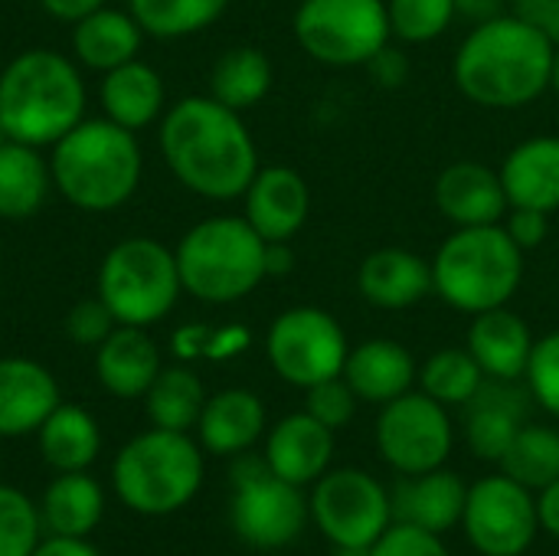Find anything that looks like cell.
<instances>
[{
	"instance_id": "6da1fadb",
	"label": "cell",
	"mask_w": 559,
	"mask_h": 556,
	"mask_svg": "<svg viewBox=\"0 0 559 556\" xmlns=\"http://www.w3.org/2000/svg\"><path fill=\"white\" fill-rule=\"evenodd\" d=\"M160 151L174 177L206 200L242 197L259 170V151L246 121L213 95L180 98L164 115Z\"/></svg>"
},
{
	"instance_id": "7a4b0ae2",
	"label": "cell",
	"mask_w": 559,
	"mask_h": 556,
	"mask_svg": "<svg viewBox=\"0 0 559 556\" xmlns=\"http://www.w3.org/2000/svg\"><path fill=\"white\" fill-rule=\"evenodd\" d=\"M557 43L521 13L475 23L462 39L452 75L465 98L485 108H521L550 88Z\"/></svg>"
},
{
	"instance_id": "3957f363",
	"label": "cell",
	"mask_w": 559,
	"mask_h": 556,
	"mask_svg": "<svg viewBox=\"0 0 559 556\" xmlns=\"http://www.w3.org/2000/svg\"><path fill=\"white\" fill-rule=\"evenodd\" d=\"M85 115V85L72 59L26 49L0 75V125L10 141L56 144Z\"/></svg>"
},
{
	"instance_id": "277c9868",
	"label": "cell",
	"mask_w": 559,
	"mask_h": 556,
	"mask_svg": "<svg viewBox=\"0 0 559 556\" xmlns=\"http://www.w3.org/2000/svg\"><path fill=\"white\" fill-rule=\"evenodd\" d=\"M49 174L52 187L79 210H115L131 200L141 180L138 138L111 118H82L52 144Z\"/></svg>"
},
{
	"instance_id": "5b68a950",
	"label": "cell",
	"mask_w": 559,
	"mask_h": 556,
	"mask_svg": "<svg viewBox=\"0 0 559 556\" xmlns=\"http://www.w3.org/2000/svg\"><path fill=\"white\" fill-rule=\"evenodd\" d=\"M524 279V249L495 226H455L432 259V292L455 311L504 308Z\"/></svg>"
},
{
	"instance_id": "8992f818",
	"label": "cell",
	"mask_w": 559,
	"mask_h": 556,
	"mask_svg": "<svg viewBox=\"0 0 559 556\" xmlns=\"http://www.w3.org/2000/svg\"><path fill=\"white\" fill-rule=\"evenodd\" d=\"M180 285L206 305H233L255 292L265 275V239L246 216H210L174 249Z\"/></svg>"
},
{
	"instance_id": "52a82bcc",
	"label": "cell",
	"mask_w": 559,
	"mask_h": 556,
	"mask_svg": "<svg viewBox=\"0 0 559 556\" xmlns=\"http://www.w3.org/2000/svg\"><path fill=\"white\" fill-rule=\"evenodd\" d=\"M118 498L138 514H174L180 511L203 482L200 446L187 433L151 429L131 439L111 469Z\"/></svg>"
},
{
	"instance_id": "ba28073f",
	"label": "cell",
	"mask_w": 559,
	"mask_h": 556,
	"mask_svg": "<svg viewBox=\"0 0 559 556\" xmlns=\"http://www.w3.org/2000/svg\"><path fill=\"white\" fill-rule=\"evenodd\" d=\"M183 285L177 256L147 239L131 236L108 249L98 269V298L118 324L147 328L170 315Z\"/></svg>"
},
{
	"instance_id": "9c48e42d",
	"label": "cell",
	"mask_w": 559,
	"mask_h": 556,
	"mask_svg": "<svg viewBox=\"0 0 559 556\" xmlns=\"http://www.w3.org/2000/svg\"><path fill=\"white\" fill-rule=\"evenodd\" d=\"M295 39L314 62L367 66L393 39L386 0H301Z\"/></svg>"
},
{
	"instance_id": "30bf717a",
	"label": "cell",
	"mask_w": 559,
	"mask_h": 556,
	"mask_svg": "<svg viewBox=\"0 0 559 556\" xmlns=\"http://www.w3.org/2000/svg\"><path fill=\"white\" fill-rule=\"evenodd\" d=\"M272 370L292 387H314L344 374L350 344L341 321L324 308H288L282 311L265 338Z\"/></svg>"
},
{
	"instance_id": "8fae6325",
	"label": "cell",
	"mask_w": 559,
	"mask_h": 556,
	"mask_svg": "<svg viewBox=\"0 0 559 556\" xmlns=\"http://www.w3.org/2000/svg\"><path fill=\"white\" fill-rule=\"evenodd\" d=\"M308 508L334 547H373L393 524L390 492L360 469L324 472L314 482Z\"/></svg>"
},
{
	"instance_id": "7c38bea8",
	"label": "cell",
	"mask_w": 559,
	"mask_h": 556,
	"mask_svg": "<svg viewBox=\"0 0 559 556\" xmlns=\"http://www.w3.org/2000/svg\"><path fill=\"white\" fill-rule=\"evenodd\" d=\"M452 419L449 406L429 393H403L383 403L377 419V449L400 475H423L442 469L452 456Z\"/></svg>"
},
{
	"instance_id": "4fadbf2b",
	"label": "cell",
	"mask_w": 559,
	"mask_h": 556,
	"mask_svg": "<svg viewBox=\"0 0 559 556\" xmlns=\"http://www.w3.org/2000/svg\"><path fill=\"white\" fill-rule=\"evenodd\" d=\"M462 528L468 544L481 556L527 554L540 531L537 498L504 472L478 478L468 488Z\"/></svg>"
},
{
	"instance_id": "5bb4252c",
	"label": "cell",
	"mask_w": 559,
	"mask_h": 556,
	"mask_svg": "<svg viewBox=\"0 0 559 556\" xmlns=\"http://www.w3.org/2000/svg\"><path fill=\"white\" fill-rule=\"evenodd\" d=\"M311 518V508L298 485L262 472L236 485L233 528L255 551H282L295 544Z\"/></svg>"
},
{
	"instance_id": "9a60e30c",
	"label": "cell",
	"mask_w": 559,
	"mask_h": 556,
	"mask_svg": "<svg viewBox=\"0 0 559 556\" xmlns=\"http://www.w3.org/2000/svg\"><path fill=\"white\" fill-rule=\"evenodd\" d=\"M531 390L518 387V380H491L478 387V393L465 403V439L468 449L485 462H501L514 436L521 433L531 413Z\"/></svg>"
},
{
	"instance_id": "2e32d148",
	"label": "cell",
	"mask_w": 559,
	"mask_h": 556,
	"mask_svg": "<svg viewBox=\"0 0 559 556\" xmlns=\"http://www.w3.org/2000/svg\"><path fill=\"white\" fill-rule=\"evenodd\" d=\"M246 200V220L265 242H288L301 233L311 213V190L292 167H259Z\"/></svg>"
},
{
	"instance_id": "e0dca14e",
	"label": "cell",
	"mask_w": 559,
	"mask_h": 556,
	"mask_svg": "<svg viewBox=\"0 0 559 556\" xmlns=\"http://www.w3.org/2000/svg\"><path fill=\"white\" fill-rule=\"evenodd\" d=\"M468 485L445 469H432L423 475H400L390 488L393 524H413L432 534H445L462 524Z\"/></svg>"
},
{
	"instance_id": "ac0fdd59",
	"label": "cell",
	"mask_w": 559,
	"mask_h": 556,
	"mask_svg": "<svg viewBox=\"0 0 559 556\" xmlns=\"http://www.w3.org/2000/svg\"><path fill=\"white\" fill-rule=\"evenodd\" d=\"M436 206L452 226H495L511 210L501 174L478 161H455L439 174Z\"/></svg>"
},
{
	"instance_id": "d6986e66",
	"label": "cell",
	"mask_w": 559,
	"mask_h": 556,
	"mask_svg": "<svg viewBox=\"0 0 559 556\" xmlns=\"http://www.w3.org/2000/svg\"><path fill=\"white\" fill-rule=\"evenodd\" d=\"M357 288L364 301L373 308L383 311L413 308L432 292V262L400 246L373 249L357 269Z\"/></svg>"
},
{
	"instance_id": "ffe728a7",
	"label": "cell",
	"mask_w": 559,
	"mask_h": 556,
	"mask_svg": "<svg viewBox=\"0 0 559 556\" xmlns=\"http://www.w3.org/2000/svg\"><path fill=\"white\" fill-rule=\"evenodd\" d=\"M334 459V429L318 423L311 413H292L269 433L265 462L272 475L305 488L314 485Z\"/></svg>"
},
{
	"instance_id": "44dd1931",
	"label": "cell",
	"mask_w": 559,
	"mask_h": 556,
	"mask_svg": "<svg viewBox=\"0 0 559 556\" xmlns=\"http://www.w3.org/2000/svg\"><path fill=\"white\" fill-rule=\"evenodd\" d=\"M472 357L491 380H521L527 374L534 354V331L531 324L514 315L508 305L475 315L468 328Z\"/></svg>"
},
{
	"instance_id": "7402d4cb",
	"label": "cell",
	"mask_w": 559,
	"mask_h": 556,
	"mask_svg": "<svg viewBox=\"0 0 559 556\" xmlns=\"http://www.w3.org/2000/svg\"><path fill=\"white\" fill-rule=\"evenodd\" d=\"M59 406V387L52 374L26 357L0 360V436L36 433Z\"/></svg>"
},
{
	"instance_id": "603a6c76",
	"label": "cell",
	"mask_w": 559,
	"mask_h": 556,
	"mask_svg": "<svg viewBox=\"0 0 559 556\" xmlns=\"http://www.w3.org/2000/svg\"><path fill=\"white\" fill-rule=\"evenodd\" d=\"M350 390L357 393V400L364 403H390L403 393L413 390L419 367L413 360V354L390 338H370L364 344H357L347 354L344 374H341Z\"/></svg>"
},
{
	"instance_id": "cb8c5ba5",
	"label": "cell",
	"mask_w": 559,
	"mask_h": 556,
	"mask_svg": "<svg viewBox=\"0 0 559 556\" xmlns=\"http://www.w3.org/2000/svg\"><path fill=\"white\" fill-rule=\"evenodd\" d=\"M501 184L511 206L559 210V138L534 134L521 141L501 164Z\"/></svg>"
},
{
	"instance_id": "d4e9b609",
	"label": "cell",
	"mask_w": 559,
	"mask_h": 556,
	"mask_svg": "<svg viewBox=\"0 0 559 556\" xmlns=\"http://www.w3.org/2000/svg\"><path fill=\"white\" fill-rule=\"evenodd\" d=\"M95 374L102 387L121 400L144 397L160 374V351L144 328L118 324L95 354Z\"/></svg>"
},
{
	"instance_id": "484cf974",
	"label": "cell",
	"mask_w": 559,
	"mask_h": 556,
	"mask_svg": "<svg viewBox=\"0 0 559 556\" xmlns=\"http://www.w3.org/2000/svg\"><path fill=\"white\" fill-rule=\"evenodd\" d=\"M197 429L213 456H242L265 433V406L252 390H223L206 400Z\"/></svg>"
},
{
	"instance_id": "4316f807",
	"label": "cell",
	"mask_w": 559,
	"mask_h": 556,
	"mask_svg": "<svg viewBox=\"0 0 559 556\" xmlns=\"http://www.w3.org/2000/svg\"><path fill=\"white\" fill-rule=\"evenodd\" d=\"M141 33L144 29L138 26V20L131 13L98 7L95 13H88L75 23L72 49L82 66L108 72V69H118V66L138 59Z\"/></svg>"
},
{
	"instance_id": "83f0119b",
	"label": "cell",
	"mask_w": 559,
	"mask_h": 556,
	"mask_svg": "<svg viewBox=\"0 0 559 556\" xmlns=\"http://www.w3.org/2000/svg\"><path fill=\"white\" fill-rule=\"evenodd\" d=\"M102 105L115 125H121L128 131L147 128L164 111V82L147 62L131 59V62L105 72Z\"/></svg>"
},
{
	"instance_id": "f1b7e54d",
	"label": "cell",
	"mask_w": 559,
	"mask_h": 556,
	"mask_svg": "<svg viewBox=\"0 0 559 556\" xmlns=\"http://www.w3.org/2000/svg\"><path fill=\"white\" fill-rule=\"evenodd\" d=\"M105 498L85 472H62L43 495L39 521L52 537H85L98 528Z\"/></svg>"
},
{
	"instance_id": "f546056e",
	"label": "cell",
	"mask_w": 559,
	"mask_h": 556,
	"mask_svg": "<svg viewBox=\"0 0 559 556\" xmlns=\"http://www.w3.org/2000/svg\"><path fill=\"white\" fill-rule=\"evenodd\" d=\"M36 433L39 452L56 472H85L102 449L98 423L82 406L59 403Z\"/></svg>"
},
{
	"instance_id": "4dcf8cb0",
	"label": "cell",
	"mask_w": 559,
	"mask_h": 556,
	"mask_svg": "<svg viewBox=\"0 0 559 556\" xmlns=\"http://www.w3.org/2000/svg\"><path fill=\"white\" fill-rule=\"evenodd\" d=\"M49 184H52L49 164L39 157L33 144H20L10 138L0 144V216L3 220L33 216L43 206Z\"/></svg>"
},
{
	"instance_id": "1f68e13d",
	"label": "cell",
	"mask_w": 559,
	"mask_h": 556,
	"mask_svg": "<svg viewBox=\"0 0 559 556\" xmlns=\"http://www.w3.org/2000/svg\"><path fill=\"white\" fill-rule=\"evenodd\" d=\"M272 79V62L259 46H233L210 72V95L233 111H246L269 95Z\"/></svg>"
},
{
	"instance_id": "d6a6232c",
	"label": "cell",
	"mask_w": 559,
	"mask_h": 556,
	"mask_svg": "<svg viewBox=\"0 0 559 556\" xmlns=\"http://www.w3.org/2000/svg\"><path fill=\"white\" fill-rule=\"evenodd\" d=\"M147 416L157 429L187 433L200 423V413L206 406L203 383L187 367H167L154 377L151 390L144 393Z\"/></svg>"
},
{
	"instance_id": "836d02e7",
	"label": "cell",
	"mask_w": 559,
	"mask_h": 556,
	"mask_svg": "<svg viewBox=\"0 0 559 556\" xmlns=\"http://www.w3.org/2000/svg\"><path fill=\"white\" fill-rule=\"evenodd\" d=\"M498 465L508 478H514L531 492L554 485L559 478V429L524 423Z\"/></svg>"
},
{
	"instance_id": "e575fe53",
	"label": "cell",
	"mask_w": 559,
	"mask_h": 556,
	"mask_svg": "<svg viewBox=\"0 0 559 556\" xmlns=\"http://www.w3.org/2000/svg\"><path fill=\"white\" fill-rule=\"evenodd\" d=\"M229 0H128V13L154 39H180L206 29L226 13Z\"/></svg>"
},
{
	"instance_id": "d590c367",
	"label": "cell",
	"mask_w": 559,
	"mask_h": 556,
	"mask_svg": "<svg viewBox=\"0 0 559 556\" xmlns=\"http://www.w3.org/2000/svg\"><path fill=\"white\" fill-rule=\"evenodd\" d=\"M419 387L442 406H465L478 387L485 383V370L472 357L468 347H445L436 351L423 367H419Z\"/></svg>"
},
{
	"instance_id": "8d00e7d4",
	"label": "cell",
	"mask_w": 559,
	"mask_h": 556,
	"mask_svg": "<svg viewBox=\"0 0 559 556\" xmlns=\"http://www.w3.org/2000/svg\"><path fill=\"white\" fill-rule=\"evenodd\" d=\"M390 33L403 43H432L459 16L455 0H386Z\"/></svg>"
},
{
	"instance_id": "74e56055",
	"label": "cell",
	"mask_w": 559,
	"mask_h": 556,
	"mask_svg": "<svg viewBox=\"0 0 559 556\" xmlns=\"http://www.w3.org/2000/svg\"><path fill=\"white\" fill-rule=\"evenodd\" d=\"M39 511L33 508V501L10 488L0 485V556H29L39 544Z\"/></svg>"
},
{
	"instance_id": "f35d334b",
	"label": "cell",
	"mask_w": 559,
	"mask_h": 556,
	"mask_svg": "<svg viewBox=\"0 0 559 556\" xmlns=\"http://www.w3.org/2000/svg\"><path fill=\"white\" fill-rule=\"evenodd\" d=\"M524 380H527L534 403L559 419V331H550L534 341V354H531Z\"/></svg>"
},
{
	"instance_id": "ab89813d",
	"label": "cell",
	"mask_w": 559,
	"mask_h": 556,
	"mask_svg": "<svg viewBox=\"0 0 559 556\" xmlns=\"http://www.w3.org/2000/svg\"><path fill=\"white\" fill-rule=\"evenodd\" d=\"M305 413H311L328 429H344L357 413V393L350 390V383L344 377H331L324 383L308 387Z\"/></svg>"
},
{
	"instance_id": "60d3db41",
	"label": "cell",
	"mask_w": 559,
	"mask_h": 556,
	"mask_svg": "<svg viewBox=\"0 0 559 556\" xmlns=\"http://www.w3.org/2000/svg\"><path fill=\"white\" fill-rule=\"evenodd\" d=\"M370 556H452L439 541V534L413 528V524H390L383 537L370 547Z\"/></svg>"
},
{
	"instance_id": "b9f144b4",
	"label": "cell",
	"mask_w": 559,
	"mask_h": 556,
	"mask_svg": "<svg viewBox=\"0 0 559 556\" xmlns=\"http://www.w3.org/2000/svg\"><path fill=\"white\" fill-rule=\"evenodd\" d=\"M118 328L115 315L105 308L102 298H92V301H79L69 315H66V334L75 341V344H88V347H98L111 331Z\"/></svg>"
},
{
	"instance_id": "7bdbcfd3",
	"label": "cell",
	"mask_w": 559,
	"mask_h": 556,
	"mask_svg": "<svg viewBox=\"0 0 559 556\" xmlns=\"http://www.w3.org/2000/svg\"><path fill=\"white\" fill-rule=\"evenodd\" d=\"M501 226H504L508 236L527 252V249L544 246V239L550 236V213L531 210V206H511L508 216L501 220Z\"/></svg>"
},
{
	"instance_id": "ee69618b",
	"label": "cell",
	"mask_w": 559,
	"mask_h": 556,
	"mask_svg": "<svg viewBox=\"0 0 559 556\" xmlns=\"http://www.w3.org/2000/svg\"><path fill=\"white\" fill-rule=\"evenodd\" d=\"M367 69L373 72V79H377V85H383V88H396V85H403L406 82V75H409V62H406V56H400V52H393L390 49V43L367 62Z\"/></svg>"
},
{
	"instance_id": "f6af8a7d",
	"label": "cell",
	"mask_w": 559,
	"mask_h": 556,
	"mask_svg": "<svg viewBox=\"0 0 559 556\" xmlns=\"http://www.w3.org/2000/svg\"><path fill=\"white\" fill-rule=\"evenodd\" d=\"M43 10L62 23H79L82 16L95 13L98 7H105V0H39Z\"/></svg>"
},
{
	"instance_id": "bcb514c9",
	"label": "cell",
	"mask_w": 559,
	"mask_h": 556,
	"mask_svg": "<svg viewBox=\"0 0 559 556\" xmlns=\"http://www.w3.org/2000/svg\"><path fill=\"white\" fill-rule=\"evenodd\" d=\"M29 556H98V551L85 544L82 537H49V541H39Z\"/></svg>"
},
{
	"instance_id": "7dc6e473",
	"label": "cell",
	"mask_w": 559,
	"mask_h": 556,
	"mask_svg": "<svg viewBox=\"0 0 559 556\" xmlns=\"http://www.w3.org/2000/svg\"><path fill=\"white\" fill-rule=\"evenodd\" d=\"M206 344H210V328H200V324L180 328L174 334V351L180 357H206Z\"/></svg>"
},
{
	"instance_id": "c3c4849f",
	"label": "cell",
	"mask_w": 559,
	"mask_h": 556,
	"mask_svg": "<svg viewBox=\"0 0 559 556\" xmlns=\"http://www.w3.org/2000/svg\"><path fill=\"white\" fill-rule=\"evenodd\" d=\"M537 514H540V528L559 541V478L537 492Z\"/></svg>"
},
{
	"instance_id": "681fc988",
	"label": "cell",
	"mask_w": 559,
	"mask_h": 556,
	"mask_svg": "<svg viewBox=\"0 0 559 556\" xmlns=\"http://www.w3.org/2000/svg\"><path fill=\"white\" fill-rule=\"evenodd\" d=\"M521 16H527V20H534L537 26H544L547 36L559 46V0H544V3H537L534 10L521 13Z\"/></svg>"
},
{
	"instance_id": "f907efd6",
	"label": "cell",
	"mask_w": 559,
	"mask_h": 556,
	"mask_svg": "<svg viewBox=\"0 0 559 556\" xmlns=\"http://www.w3.org/2000/svg\"><path fill=\"white\" fill-rule=\"evenodd\" d=\"M295 252L288 242H265V275H288Z\"/></svg>"
},
{
	"instance_id": "816d5d0a",
	"label": "cell",
	"mask_w": 559,
	"mask_h": 556,
	"mask_svg": "<svg viewBox=\"0 0 559 556\" xmlns=\"http://www.w3.org/2000/svg\"><path fill=\"white\" fill-rule=\"evenodd\" d=\"M455 10L462 16L481 23V20H491L498 13H504V0H455Z\"/></svg>"
},
{
	"instance_id": "f5cc1de1",
	"label": "cell",
	"mask_w": 559,
	"mask_h": 556,
	"mask_svg": "<svg viewBox=\"0 0 559 556\" xmlns=\"http://www.w3.org/2000/svg\"><path fill=\"white\" fill-rule=\"evenodd\" d=\"M334 556H370V547H334Z\"/></svg>"
},
{
	"instance_id": "db71d44e",
	"label": "cell",
	"mask_w": 559,
	"mask_h": 556,
	"mask_svg": "<svg viewBox=\"0 0 559 556\" xmlns=\"http://www.w3.org/2000/svg\"><path fill=\"white\" fill-rule=\"evenodd\" d=\"M550 88L559 95V46L557 52H554V69H550Z\"/></svg>"
},
{
	"instance_id": "11a10c76",
	"label": "cell",
	"mask_w": 559,
	"mask_h": 556,
	"mask_svg": "<svg viewBox=\"0 0 559 556\" xmlns=\"http://www.w3.org/2000/svg\"><path fill=\"white\" fill-rule=\"evenodd\" d=\"M518 3V13H527V10H534L537 3H544V0H514Z\"/></svg>"
},
{
	"instance_id": "9f6ffc18",
	"label": "cell",
	"mask_w": 559,
	"mask_h": 556,
	"mask_svg": "<svg viewBox=\"0 0 559 556\" xmlns=\"http://www.w3.org/2000/svg\"><path fill=\"white\" fill-rule=\"evenodd\" d=\"M7 141V131H3V125H0V144Z\"/></svg>"
}]
</instances>
